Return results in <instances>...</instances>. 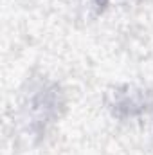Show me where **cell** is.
<instances>
[{"mask_svg": "<svg viewBox=\"0 0 153 155\" xmlns=\"http://www.w3.org/2000/svg\"><path fill=\"white\" fill-rule=\"evenodd\" d=\"M92 2H94V4H96L97 7H103V5H106V4H108L110 0H92Z\"/></svg>", "mask_w": 153, "mask_h": 155, "instance_id": "7a4b0ae2", "label": "cell"}, {"mask_svg": "<svg viewBox=\"0 0 153 155\" xmlns=\"http://www.w3.org/2000/svg\"><path fill=\"white\" fill-rule=\"evenodd\" d=\"M63 107V96L60 88L50 81H40L36 87L27 92L24 99V124L29 134L41 137L50 123L60 116Z\"/></svg>", "mask_w": 153, "mask_h": 155, "instance_id": "6da1fadb", "label": "cell"}]
</instances>
